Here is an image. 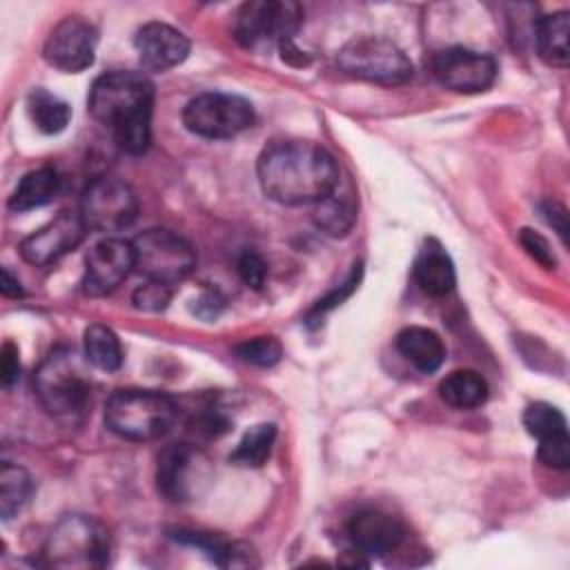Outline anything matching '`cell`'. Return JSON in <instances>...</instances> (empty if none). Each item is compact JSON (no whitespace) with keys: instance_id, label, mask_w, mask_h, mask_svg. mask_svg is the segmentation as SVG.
I'll return each mask as SVG.
<instances>
[{"instance_id":"cell-37","label":"cell","mask_w":570,"mask_h":570,"mask_svg":"<svg viewBox=\"0 0 570 570\" xmlns=\"http://www.w3.org/2000/svg\"><path fill=\"white\" fill-rule=\"evenodd\" d=\"M0 289H2V294L4 296H11V298H18V296H22L24 292H22V285H20V281L18 278H13L11 276V272L4 267L2 269V285H0Z\"/></svg>"},{"instance_id":"cell-7","label":"cell","mask_w":570,"mask_h":570,"mask_svg":"<svg viewBox=\"0 0 570 570\" xmlns=\"http://www.w3.org/2000/svg\"><path fill=\"white\" fill-rule=\"evenodd\" d=\"M134 269L147 281L176 285L196 267L191 245L169 229H147L131 240Z\"/></svg>"},{"instance_id":"cell-31","label":"cell","mask_w":570,"mask_h":570,"mask_svg":"<svg viewBox=\"0 0 570 570\" xmlns=\"http://www.w3.org/2000/svg\"><path fill=\"white\" fill-rule=\"evenodd\" d=\"M361 263H356L354 265V269H352V274L347 276V281L343 283V285H338V289H334L330 296H325L323 301H318L312 309H309V314H307V323H318L330 309H334L336 305H341L356 287H358V281H361Z\"/></svg>"},{"instance_id":"cell-11","label":"cell","mask_w":570,"mask_h":570,"mask_svg":"<svg viewBox=\"0 0 570 570\" xmlns=\"http://www.w3.org/2000/svg\"><path fill=\"white\" fill-rule=\"evenodd\" d=\"M209 479V459L196 445L174 443L158 456V492L171 503H187L196 499Z\"/></svg>"},{"instance_id":"cell-18","label":"cell","mask_w":570,"mask_h":570,"mask_svg":"<svg viewBox=\"0 0 570 570\" xmlns=\"http://www.w3.org/2000/svg\"><path fill=\"white\" fill-rule=\"evenodd\" d=\"M347 532L354 548L367 557L390 554L405 539L403 523L396 517L381 510H363L354 514Z\"/></svg>"},{"instance_id":"cell-35","label":"cell","mask_w":570,"mask_h":570,"mask_svg":"<svg viewBox=\"0 0 570 570\" xmlns=\"http://www.w3.org/2000/svg\"><path fill=\"white\" fill-rule=\"evenodd\" d=\"M225 307V301L218 292H212V289H205L198 298H194V305H191V312L203 318V321H212L216 318Z\"/></svg>"},{"instance_id":"cell-22","label":"cell","mask_w":570,"mask_h":570,"mask_svg":"<svg viewBox=\"0 0 570 570\" xmlns=\"http://www.w3.org/2000/svg\"><path fill=\"white\" fill-rule=\"evenodd\" d=\"M570 13L568 11H554L546 18H541L534 24V42L541 60L550 67H568L570 60Z\"/></svg>"},{"instance_id":"cell-2","label":"cell","mask_w":570,"mask_h":570,"mask_svg":"<svg viewBox=\"0 0 570 570\" xmlns=\"http://www.w3.org/2000/svg\"><path fill=\"white\" fill-rule=\"evenodd\" d=\"M89 114L111 129L127 154H142L151 142L154 85L140 71H107L98 76L87 98Z\"/></svg>"},{"instance_id":"cell-27","label":"cell","mask_w":570,"mask_h":570,"mask_svg":"<svg viewBox=\"0 0 570 570\" xmlns=\"http://www.w3.org/2000/svg\"><path fill=\"white\" fill-rule=\"evenodd\" d=\"M274 439H276V425L258 423L243 434L236 450L229 454V461L243 468H261L272 452Z\"/></svg>"},{"instance_id":"cell-23","label":"cell","mask_w":570,"mask_h":570,"mask_svg":"<svg viewBox=\"0 0 570 570\" xmlns=\"http://www.w3.org/2000/svg\"><path fill=\"white\" fill-rule=\"evenodd\" d=\"M62 180L53 167H38L24 174L9 198V209L29 212L51 203L60 194Z\"/></svg>"},{"instance_id":"cell-34","label":"cell","mask_w":570,"mask_h":570,"mask_svg":"<svg viewBox=\"0 0 570 570\" xmlns=\"http://www.w3.org/2000/svg\"><path fill=\"white\" fill-rule=\"evenodd\" d=\"M20 376V358H18V347L7 341L0 350V379L4 387H11Z\"/></svg>"},{"instance_id":"cell-6","label":"cell","mask_w":570,"mask_h":570,"mask_svg":"<svg viewBox=\"0 0 570 570\" xmlns=\"http://www.w3.org/2000/svg\"><path fill=\"white\" fill-rule=\"evenodd\" d=\"M338 67L361 80L379 85H403L412 78V62L392 40L358 36L347 40L336 53Z\"/></svg>"},{"instance_id":"cell-13","label":"cell","mask_w":570,"mask_h":570,"mask_svg":"<svg viewBox=\"0 0 570 570\" xmlns=\"http://www.w3.org/2000/svg\"><path fill=\"white\" fill-rule=\"evenodd\" d=\"M434 78L459 94L485 91L497 76V62L488 53L465 47H448L432 56Z\"/></svg>"},{"instance_id":"cell-9","label":"cell","mask_w":570,"mask_h":570,"mask_svg":"<svg viewBox=\"0 0 570 570\" xmlns=\"http://www.w3.org/2000/svg\"><path fill=\"white\" fill-rule=\"evenodd\" d=\"M80 216L94 232H120L138 216V200L134 189L111 176L91 180L80 198Z\"/></svg>"},{"instance_id":"cell-10","label":"cell","mask_w":570,"mask_h":570,"mask_svg":"<svg viewBox=\"0 0 570 570\" xmlns=\"http://www.w3.org/2000/svg\"><path fill=\"white\" fill-rule=\"evenodd\" d=\"M303 20V9L289 0H254L245 2L234 20V38L243 47L294 38Z\"/></svg>"},{"instance_id":"cell-4","label":"cell","mask_w":570,"mask_h":570,"mask_svg":"<svg viewBox=\"0 0 570 570\" xmlns=\"http://www.w3.org/2000/svg\"><path fill=\"white\" fill-rule=\"evenodd\" d=\"M45 563L56 568H100L109 557V534L87 514H67L49 532Z\"/></svg>"},{"instance_id":"cell-8","label":"cell","mask_w":570,"mask_h":570,"mask_svg":"<svg viewBox=\"0 0 570 570\" xmlns=\"http://www.w3.org/2000/svg\"><path fill=\"white\" fill-rule=\"evenodd\" d=\"M256 120L254 107L249 100L209 91L191 98L183 109V125L200 138H232L249 129Z\"/></svg>"},{"instance_id":"cell-24","label":"cell","mask_w":570,"mask_h":570,"mask_svg":"<svg viewBox=\"0 0 570 570\" xmlns=\"http://www.w3.org/2000/svg\"><path fill=\"white\" fill-rule=\"evenodd\" d=\"M439 394L448 405L470 410L488 399V383L474 370H454L439 383Z\"/></svg>"},{"instance_id":"cell-12","label":"cell","mask_w":570,"mask_h":570,"mask_svg":"<svg viewBox=\"0 0 570 570\" xmlns=\"http://www.w3.org/2000/svg\"><path fill=\"white\" fill-rule=\"evenodd\" d=\"M98 45V31L80 16L62 18L45 40L42 56L45 60L65 71L78 73L94 65Z\"/></svg>"},{"instance_id":"cell-19","label":"cell","mask_w":570,"mask_h":570,"mask_svg":"<svg viewBox=\"0 0 570 570\" xmlns=\"http://www.w3.org/2000/svg\"><path fill=\"white\" fill-rule=\"evenodd\" d=\"M358 209L356 187L354 183L343 176L334 185V189L314 205V223L318 229H323L327 236H345L354 227Z\"/></svg>"},{"instance_id":"cell-20","label":"cell","mask_w":570,"mask_h":570,"mask_svg":"<svg viewBox=\"0 0 570 570\" xmlns=\"http://www.w3.org/2000/svg\"><path fill=\"white\" fill-rule=\"evenodd\" d=\"M414 281L428 296H445L456 285L450 254L436 238H428L414 258Z\"/></svg>"},{"instance_id":"cell-28","label":"cell","mask_w":570,"mask_h":570,"mask_svg":"<svg viewBox=\"0 0 570 570\" xmlns=\"http://www.w3.org/2000/svg\"><path fill=\"white\" fill-rule=\"evenodd\" d=\"M31 494V476L24 468L13 465L9 461L0 468V517L9 521L13 514L22 510Z\"/></svg>"},{"instance_id":"cell-29","label":"cell","mask_w":570,"mask_h":570,"mask_svg":"<svg viewBox=\"0 0 570 570\" xmlns=\"http://www.w3.org/2000/svg\"><path fill=\"white\" fill-rule=\"evenodd\" d=\"M234 354L256 367H272L281 361L283 347L274 336H254L234 347Z\"/></svg>"},{"instance_id":"cell-21","label":"cell","mask_w":570,"mask_h":570,"mask_svg":"<svg viewBox=\"0 0 570 570\" xmlns=\"http://www.w3.org/2000/svg\"><path fill=\"white\" fill-rule=\"evenodd\" d=\"M396 350L419 370L436 372L445 361V345L441 336L428 327L410 325L396 334Z\"/></svg>"},{"instance_id":"cell-16","label":"cell","mask_w":570,"mask_h":570,"mask_svg":"<svg viewBox=\"0 0 570 570\" xmlns=\"http://www.w3.org/2000/svg\"><path fill=\"white\" fill-rule=\"evenodd\" d=\"M523 425L528 434L539 441V461L554 470L570 465V436L568 423L561 410L550 403H532L523 412Z\"/></svg>"},{"instance_id":"cell-32","label":"cell","mask_w":570,"mask_h":570,"mask_svg":"<svg viewBox=\"0 0 570 570\" xmlns=\"http://www.w3.org/2000/svg\"><path fill=\"white\" fill-rule=\"evenodd\" d=\"M519 243L523 245V249H525L541 267L554 269L557 258H554V254H552V247H550V243H548L539 232L523 227V229L519 232Z\"/></svg>"},{"instance_id":"cell-14","label":"cell","mask_w":570,"mask_h":570,"mask_svg":"<svg viewBox=\"0 0 570 570\" xmlns=\"http://www.w3.org/2000/svg\"><path fill=\"white\" fill-rule=\"evenodd\" d=\"M87 229L80 212L62 209L20 243V256L33 267H47L76 249Z\"/></svg>"},{"instance_id":"cell-1","label":"cell","mask_w":570,"mask_h":570,"mask_svg":"<svg viewBox=\"0 0 570 570\" xmlns=\"http://www.w3.org/2000/svg\"><path fill=\"white\" fill-rule=\"evenodd\" d=\"M261 189L281 205H316L341 178L334 156L312 140L269 142L256 165Z\"/></svg>"},{"instance_id":"cell-33","label":"cell","mask_w":570,"mask_h":570,"mask_svg":"<svg viewBox=\"0 0 570 570\" xmlns=\"http://www.w3.org/2000/svg\"><path fill=\"white\" fill-rule=\"evenodd\" d=\"M238 274L243 278V283L252 289H261L265 285V276H267V267L261 254L256 252H243L238 258Z\"/></svg>"},{"instance_id":"cell-36","label":"cell","mask_w":570,"mask_h":570,"mask_svg":"<svg viewBox=\"0 0 570 570\" xmlns=\"http://www.w3.org/2000/svg\"><path fill=\"white\" fill-rule=\"evenodd\" d=\"M543 216L557 229L561 240L566 243V236H568V212H566V207L557 200H548V203H543Z\"/></svg>"},{"instance_id":"cell-3","label":"cell","mask_w":570,"mask_h":570,"mask_svg":"<svg viewBox=\"0 0 570 570\" xmlns=\"http://www.w3.org/2000/svg\"><path fill=\"white\" fill-rule=\"evenodd\" d=\"M176 416V401L158 390H116L105 403L107 428L127 441L160 439L169 432Z\"/></svg>"},{"instance_id":"cell-5","label":"cell","mask_w":570,"mask_h":570,"mask_svg":"<svg viewBox=\"0 0 570 570\" xmlns=\"http://www.w3.org/2000/svg\"><path fill=\"white\" fill-rule=\"evenodd\" d=\"M33 390L40 405L53 416H71L87 405L89 381L73 350H53L33 374Z\"/></svg>"},{"instance_id":"cell-30","label":"cell","mask_w":570,"mask_h":570,"mask_svg":"<svg viewBox=\"0 0 570 570\" xmlns=\"http://www.w3.org/2000/svg\"><path fill=\"white\" fill-rule=\"evenodd\" d=\"M136 309L142 312H163L169 301H171V287L158 281H147L145 285H140L134 296H131Z\"/></svg>"},{"instance_id":"cell-25","label":"cell","mask_w":570,"mask_h":570,"mask_svg":"<svg viewBox=\"0 0 570 570\" xmlns=\"http://www.w3.org/2000/svg\"><path fill=\"white\" fill-rule=\"evenodd\" d=\"M27 114L42 134H60L71 120V107L47 89H33L27 96Z\"/></svg>"},{"instance_id":"cell-15","label":"cell","mask_w":570,"mask_h":570,"mask_svg":"<svg viewBox=\"0 0 570 570\" xmlns=\"http://www.w3.org/2000/svg\"><path fill=\"white\" fill-rule=\"evenodd\" d=\"M134 269V245L122 238L98 240L85 258L82 292L87 296H107Z\"/></svg>"},{"instance_id":"cell-26","label":"cell","mask_w":570,"mask_h":570,"mask_svg":"<svg viewBox=\"0 0 570 570\" xmlns=\"http://www.w3.org/2000/svg\"><path fill=\"white\" fill-rule=\"evenodd\" d=\"M85 356L102 372H116L122 365V347L116 332L107 325H89L82 336Z\"/></svg>"},{"instance_id":"cell-17","label":"cell","mask_w":570,"mask_h":570,"mask_svg":"<svg viewBox=\"0 0 570 570\" xmlns=\"http://www.w3.org/2000/svg\"><path fill=\"white\" fill-rule=\"evenodd\" d=\"M134 47L140 65L151 71H165L180 65L189 53V40L165 22H147L136 31Z\"/></svg>"}]
</instances>
